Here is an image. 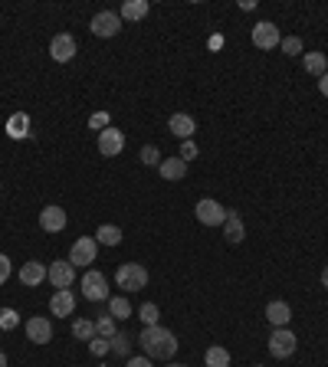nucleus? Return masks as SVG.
I'll return each instance as SVG.
<instances>
[{
    "mask_svg": "<svg viewBox=\"0 0 328 367\" xmlns=\"http://www.w3.org/2000/svg\"><path fill=\"white\" fill-rule=\"evenodd\" d=\"M167 128L178 134L180 141H191V134L197 132V121L191 115H184V112H174V115L167 118Z\"/></svg>",
    "mask_w": 328,
    "mask_h": 367,
    "instance_id": "15",
    "label": "nucleus"
},
{
    "mask_svg": "<svg viewBox=\"0 0 328 367\" xmlns=\"http://www.w3.org/2000/svg\"><path fill=\"white\" fill-rule=\"evenodd\" d=\"M95 252H99V243H95V236H82V239H75L73 250H69V263L73 265H86L95 263Z\"/></svg>",
    "mask_w": 328,
    "mask_h": 367,
    "instance_id": "8",
    "label": "nucleus"
},
{
    "mask_svg": "<svg viewBox=\"0 0 328 367\" xmlns=\"http://www.w3.org/2000/svg\"><path fill=\"white\" fill-rule=\"evenodd\" d=\"M302 66H305V73L315 75V79H322L328 73V56L325 53H302Z\"/></svg>",
    "mask_w": 328,
    "mask_h": 367,
    "instance_id": "19",
    "label": "nucleus"
},
{
    "mask_svg": "<svg viewBox=\"0 0 328 367\" xmlns=\"http://www.w3.org/2000/svg\"><path fill=\"white\" fill-rule=\"evenodd\" d=\"M89 29L95 33V36H102V40H112V36H119L121 33V16L112 14V10H102V14L92 16Z\"/></svg>",
    "mask_w": 328,
    "mask_h": 367,
    "instance_id": "6",
    "label": "nucleus"
},
{
    "mask_svg": "<svg viewBox=\"0 0 328 367\" xmlns=\"http://www.w3.org/2000/svg\"><path fill=\"white\" fill-rule=\"evenodd\" d=\"M7 134L16 138V141L27 138V134H30V115H27V112H14V115L7 118Z\"/></svg>",
    "mask_w": 328,
    "mask_h": 367,
    "instance_id": "21",
    "label": "nucleus"
},
{
    "mask_svg": "<svg viewBox=\"0 0 328 367\" xmlns=\"http://www.w3.org/2000/svg\"><path fill=\"white\" fill-rule=\"evenodd\" d=\"M46 279V265L36 263V259H30V263H23V269H20V282L30 289V285H40V282Z\"/></svg>",
    "mask_w": 328,
    "mask_h": 367,
    "instance_id": "20",
    "label": "nucleus"
},
{
    "mask_svg": "<svg viewBox=\"0 0 328 367\" xmlns=\"http://www.w3.org/2000/svg\"><path fill=\"white\" fill-rule=\"evenodd\" d=\"M115 285H119L121 292H141V289L148 285V269H145L141 263L119 265V272H115Z\"/></svg>",
    "mask_w": 328,
    "mask_h": 367,
    "instance_id": "2",
    "label": "nucleus"
},
{
    "mask_svg": "<svg viewBox=\"0 0 328 367\" xmlns=\"http://www.w3.org/2000/svg\"><path fill=\"white\" fill-rule=\"evenodd\" d=\"M285 56H302V40L298 36H283V43H279Z\"/></svg>",
    "mask_w": 328,
    "mask_h": 367,
    "instance_id": "32",
    "label": "nucleus"
},
{
    "mask_svg": "<svg viewBox=\"0 0 328 367\" xmlns=\"http://www.w3.org/2000/svg\"><path fill=\"white\" fill-rule=\"evenodd\" d=\"M73 338L92 341V338H95V322H89V318H75V322H73Z\"/></svg>",
    "mask_w": 328,
    "mask_h": 367,
    "instance_id": "26",
    "label": "nucleus"
},
{
    "mask_svg": "<svg viewBox=\"0 0 328 367\" xmlns=\"http://www.w3.org/2000/svg\"><path fill=\"white\" fill-rule=\"evenodd\" d=\"M180 158H184V161H194V158H197V145H194V141H180Z\"/></svg>",
    "mask_w": 328,
    "mask_h": 367,
    "instance_id": "36",
    "label": "nucleus"
},
{
    "mask_svg": "<svg viewBox=\"0 0 328 367\" xmlns=\"http://www.w3.org/2000/svg\"><path fill=\"white\" fill-rule=\"evenodd\" d=\"M89 351L95 354V357H105V354L112 351V338H102V335H95V338L89 341Z\"/></svg>",
    "mask_w": 328,
    "mask_h": 367,
    "instance_id": "31",
    "label": "nucleus"
},
{
    "mask_svg": "<svg viewBox=\"0 0 328 367\" xmlns=\"http://www.w3.org/2000/svg\"><path fill=\"white\" fill-rule=\"evenodd\" d=\"M322 285H325V289H328V265H325V269H322Z\"/></svg>",
    "mask_w": 328,
    "mask_h": 367,
    "instance_id": "39",
    "label": "nucleus"
},
{
    "mask_svg": "<svg viewBox=\"0 0 328 367\" xmlns=\"http://www.w3.org/2000/svg\"><path fill=\"white\" fill-rule=\"evenodd\" d=\"M148 10H151L148 0H125V3H121V10H119V16L121 20L138 23V20H145V16H148Z\"/></svg>",
    "mask_w": 328,
    "mask_h": 367,
    "instance_id": "18",
    "label": "nucleus"
},
{
    "mask_svg": "<svg viewBox=\"0 0 328 367\" xmlns=\"http://www.w3.org/2000/svg\"><path fill=\"white\" fill-rule=\"evenodd\" d=\"M138 344L145 348L148 357H158V361H171V357L178 354V338H174V331H167L161 324L145 328V331L138 335Z\"/></svg>",
    "mask_w": 328,
    "mask_h": 367,
    "instance_id": "1",
    "label": "nucleus"
},
{
    "mask_svg": "<svg viewBox=\"0 0 328 367\" xmlns=\"http://www.w3.org/2000/svg\"><path fill=\"white\" fill-rule=\"evenodd\" d=\"M158 171H161L164 180H184V174H187V161H184V158H164Z\"/></svg>",
    "mask_w": 328,
    "mask_h": 367,
    "instance_id": "22",
    "label": "nucleus"
},
{
    "mask_svg": "<svg viewBox=\"0 0 328 367\" xmlns=\"http://www.w3.org/2000/svg\"><path fill=\"white\" fill-rule=\"evenodd\" d=\"M318 88H322V95H325V99H328V73L322 75V79H318Z\"/></svg>",
    "mask_w": 328,
    "mask_h": 367,
    "instance_id": "38",
    "label": "nucleus"
},
{
    "mask_svg": "<svg viewBox=\"0 0 328 367\" xmlns=\"http://www.w3.org/2000/svg\"><path fill=\"white\" fill-rule=\"evenodd\" d=\"M49 56L56 59V62H69L75 56V40L69 33H56L53 43H49Z\"/></svg>",
    "mask_w": 328,
    "mask_h": 367,
    "instance_id": "12",
    "label": "nucleus"
},
{
    "mask_svg": "<svg viewBox=\"0 0 328 367\" xmlns=\"http://www.w3.org/2000/svg\"><path fill=\"white\" fill-rule=\"evenodd\" d=\"M125 367H154V364H151V357H128Z\"/></svg>",
    "mask_w": 328,
    "mask_h": 367,
    "instance_id": "37",
    "label": "nucleus"
},
{
    "mask_svg": "<svg viewBox=\"0 0 328 367\" xmlns=\"http://www.w3.org/2000/svg\"><path fill=\"white\" fill-rule=\"evenodd\" d=\"M95 243H102V246H119V243H121V230H119V226H112V223H102V226L95 230Z\"/></svg>",
    "mask_w": 328,
    "mask_h": 367,
    "instance_id": "24",
    "label": "nucleus"
},
{
    "mask_svg": "<svg viewBox=\"0 0 328 367\" xmlns=\"http://www.w3.org/2000/svg\"><path fill=\"white\" fill-rule=\"evenodd\" d=\"M167 367H187V364H167Z\"/></svg>",
    "mask_w": 328,
    "mask_h": 367,
    "instance_id": "41",
    "label": "nucleus"
},
{
    "mask_svg": "<svg viewBox=\"0 0 328 367\" xmlns=\"http://www.w3.org/2000/svg\"><path fill=\"white\" fill-rule=\"evenodd\" d=\"M16 324H20V315H16L14 309H3V311H0V328H3V331H14Z\"/></svg>",
    "mask_w": 328,
    "mask_h": 367,
    "instance_id": "33",
    "label": "nucleus"
},
{
    "mask_svg": "<svg viewBox=\"0 0 328 367\" xmlns=\"http://www.w3.org/2000/svg\"><path fill=\"white\" fill-rule=\"evenodd\" d=\"M108 125H112V118H108V112H95V115L89 118V128H92V132H105Z\"/></svg>",
    "mask_w": 328,
    "mask_h": 367,
    "instance_id": "34",
    "label": "nucleus"
},
{
    "mask_svg": "<svg viewBox=\"0 0 328 367\" xmlns=\"http://www.w3.org/2000/svg\"><path fill=\"white\" fill-rule=\"evenodd\" d=\"M121 147H125V134L115 125H108L105 132H99V154L102 158H119Z\"/></svg>",
    "mask_w": 328,
    "mask_h": 367,
    "instance_id": "11",
    "label": "nucleus"
},
{
    "mask_svg": "<svg viewBox=\"0 0 328 367\" xmlns=\"http://www.w3.org/2000/svg\"><path fill=\"white\" fill-rule=\"evenodd\" d=\"M27 338L33 344H49L53 341V322L49 318H30L27 322Z\"/></svg>",
    "mask_w": 328,
    "mask_h": 367,
    "instance_id": "13",
    "label": "nucleus"
},
{
    "mask_svg": "<svg viewBox=\"0 0 328 367\" xmlns=\"http://www.w3.org/2000/svg\"><path fill=\"white\" fill-rule=\"evenodd\" d=\"M283 43V33H279V27L276 23H269V20H259L253 27V46L256 49H276V46Z\"/></svg>",
    "mask_w": 328,
    "mask_h": 367,
    "instance_id": "5",
    "label": "nucleus"
},
{
    "mask_svg": "<svg viewBox=\"0 0 328 367\" xmlns=\"http://www.w3.org/2000/svg\"><path fill=\"white\" fill-rule=\"evenodd\" d=\"M112 351L121 354V357H128V351H132V338H128L125 331H115V335H112Z\"/></svg>",
    "mask_w": 328,
    "mask_h": 367,
    "instance_id": "29",
    "label": "nucleus"
},
{
    "mask_svg": "<svg viewBox=\"0 0 328 367\" xmlns=\"http://www.w3.org/2000/svg\"><path fill=\"white\" fill-rule=\"evenodd\" d=\"M46 279L53 282V289H69L75 282V265L69 259H56V263H49L46 269Z\"/></svg>",
    "mask_w": 328,
    "mask_h": 367,
    "instance_id": "9",
    "label": "nucleus"
},
{
    "mask_svg": "<svg viewBox=\"0 0 328 367\" xmlns=\"http://www.w3.org/2000/svg\"><path fill=\"white\" fill-rule=\"evenodd\" d=\"M95 335L112 338V335H115V318H112V315H99V318H95Z\"/></svg>",
    "mask_w": 328,
    "mask_h": 367,
    "instance_id": "30",
    "label": "nucleus"
},
{
    "mask_svg": "<svg viewBox=\"0 0 328 367\" xmlns=\"http://www.w3.org/2000/svg\"><path fill=\"white\" fill-rule=\"evenodd\" d=\"M10 272H14V265H10V259L0 252V285H7V279H10Z\"/></svg>",
    "mask_w": 328,
    "mask_h": 367,
    "instance_id": "35",
    "label": "nucleus"
},
{
    "mask_svg": "<svg viewBox=\"0 0 328 367\" xmlns=\"http://www.w3.org/2000/svg\"><path fill=\"white\" fill-rule=\"evenodd\" d=\"M138 158H141V164H148V167H161V151H158V147L154 145H145L141 147V154H138Z\"/></svg>",
    "mask_w": 328,
    "mask_h": 367,
    "instance_id": "28",
    "label": "nucleus"
},
{
    "mask_svg": "<svg viewBox=\"0 0 328 367\" xmlns=\"http://www.w3.org/2000/svg\"><path fill=\"white\" fill-rule=\"evenodd\" d=\"M66 223H69V217H66V210L56 204H49L40 210V230L43 233H62L66 230Z\"/></svg>",
    "mask_w": 328,
    "mask_h": 367,
    "instance_id": "10",
    "label": "nucleus"
},
{
    "mask_svg": "<svg viewBox=\"0 0 328 367\" xmlns=\"http://www.w3.org/2000/svg\"><path fill=\"white\" fill-rule=\"evenodd\" d=\"M82 295L89 298V302H105L108 298V282L99 269H86V276H82Z\"/></svg>",
    "mask_w": 328,
    "mask_h": 367,
    "instance_id": "7",
    "label": "nucleus"
},
{
    "mask_svg": "<svg viewBox=\"0 0 328 367\" xmlns=\"http://www.w3.org/2000/svg\"><path fill=\"white\" fill-rule=\"evenodd\" d=\"M296 348H298L296 331H289V328H276V331L269 335V354H272V357H279V361L292 357Z\"/></svg>",
    "mask_w": 328,
    "mask_h": 367,
    "instance_id": "3",
    "label": "nucleus"
},
{
    "mask_svg": "<svg viewBox=\"0 0 328 367\" xmlns=\"http://www.w3.org/2000/svg\"><path fill=\"white\" fill-rule=\"evenodd\" d=\"M266 318L272 328H285V324L292 322V309L285 305L283 298H276V302H269L266 305Z\"/></svg>",
    "mask_w": 328,
    "mask_h": 367,
    "instance_id": "17",
    "label": "nucleus"
},
{
    "mask_svg": "<svg viewBox=\"0 0 328 367\" xmlns=\"http://www.w3.org/2000/svg\"><path fill=\"white\" fill-rule=\"evenodd\" d=\"M138 318L145 322V328H151V324H158V318H161V311H158V305H154V302H145V305L138 309Z\"/></svg>",
    "mask_w": 328,
    "mask_h": 367,
    "instance_id": "27",
    "label": "nucleus"
},
{
    "mask_svg": "<svg viewBox=\"0 0 328 367\" xmlns=\"http://www.w3.org/2000/svg\"><path fill=\"white\" fill-rule=\"evenodd\" d=\"M108 315H112L115 322H125V318H132V302H128L125 295H115V298H108Z\"/></svg>",
    "mask_w": 328,
    "mask_h": 367,
    "instance_id": "23",
    "label": "nucleus"
},
{
    "mask_svg": "<svg viewBox=\"0 0 328 367\" xmlns=\"http://www.w3.org/2000/svg\"><path fill=\"white\" fill-rule=\"evenodd\" d=\"M224 236L226 243H243L246 239V226H243V217H239L237 210H226V220H224Z\"/></svg>",
    "mask_w": 328,
    "mask_h": 367,
    "instance_id": "14",
    "label": "nucleus"
},
{
    "mask_svg": "<svg viewBox=\"0 0 328 367\" xmlns=\"http://www.w3.org/2000/svg\"><path fill=\"white\" fill-rule=\"evenodd\" d=\"M194 217L204 223V226H224L226 206H224V204H217V200H210V197H204V200H197Z\"/></svg>",
    "mask_w": 328,
    "mask_h": 367,
    "instance_id": "4",
    "label": "nucleus"
},
{
    "mask_svg": "<svg viewBox=\"0 0 328 367\" xmlns=\"http://www.w3.org/2000/svg\"><path fill=\"white\" fill-rule=\"evenodd\" d=\"M73 309H75V295L69 289H56V295L49 298V311L66 318V315H73Z\"/></svg>",
    "mask_w": 328,
    "mask_h": 367,
    "instance_id": "16",
    "label": "nucleus"
},
{
    "mask_svg": "<svg viewBox=\"0 0 328 367\" xmlns=\"http://www.w3.org/2000/svg\"><path fill=\"white\" fill-rule=\"evenodd\" d=\"M0 367H7V351H0Z\"/></svg>",
    "mask_w": 328,
    "mask_h": 367,
    "instance_id": "40",
    "label": "nucleus"
},
{
    "mask_svg": "<svg viewBox=\"0 0 328 367\" xmlns=\"http://www.w3.org/2000/svg\"><path fill=\"white\" fill-rule=\"evenodd\" d=\"M204 364L207 367H230V351L226 348H207V354H204Z\"/></svg>",
    "mask_w": 328,
    "mask_h": 367,
    "instance_id": "25",
    "label": "nucleus"
}]
</instances>
